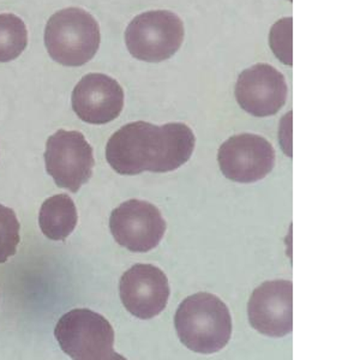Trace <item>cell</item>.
Masks as SVG:
<instances>
[{
  "instance_id": "obj_15",
  "label": "cell",
  "mask_w": 360,
  "mask_h": 360,
  "mask_svg": "<svg viewBox=\"0 0 360 360\" xmlns=\"http://www.w3.org/2000/svg\"><path fill=\"white\" fill-rule=\"evenodd\" d=\"M21 225L13 209L0 205V263H5L16 254L21 240Z\"/></svg>"
},
{
  "instance_id": "obj_2",
  "label": "cell",
  "mask_w": 360,
  "mask_h": 360,
  "mask_svg": "<svg viewBox=\"0 0 360 360\" xmlns=\"http://www.w3.org/2000/svg\"><path fill=\"white\" fill-rule=\"evenodd\" d=\"M174 327L181 344L188 349L212 354L229 344L232 336V317L221 299L200 292L180 303Z\"/></svg>"
},
{
  "instance_id": "obj_11",
  "label": "cell",
  "mask_w": 360,
  "mask_h": 360,
  "mask_svg": "<svg viewBox=\"0 0 360 360\" xmlns=\"http://www.w3.org/2000/svg\"><path fill=\"white\" fill-rule=\"evenodd\" d=\"M234 94L244 111L255 117H270L286 103L288 88L281 72L268 64H256L238 77Z\"/></svg>"
},
{
  "instance_id": "obj_8",
  "label": "cell",
  "mask_w": 360,
  "mask_h": 360,
  "mask_svg": "<svg viewBox=\"0 0 360 360\" xmlns=\"http://www.w3.org/2000/svg\"><path fill=\"white\" fill-rule=\"evenodd\" d=\"M217 161L227 179L250 184L266 178L273 171L275 150L261 136L242 134L221 144Z\"/></svg>"
},
{
  "instance_id": "obj_3",
  "label": "cell",
  "mask_w": 360,
  "mask_h": 360,
  "mask_svg": "<svg viewBox=\"0 0 360 360\" xmlns=\"http://www.w3.org/2000/svg\"><path fill=\"white\" fill-rule=\"evenodd\" d=\"M98 22L82 8H68L54 13L45 29V45L51 58L64 66H82L100 47Z\"/></svg>"
},
{
  "instance_id": "obj_9",
  "label": "cell",
  "mask_w": 360,
  "mask_h": 360,
  "mask_svg": "<svg viewBox=\"0 0 360 360\" xmlns=\"http://www.w3.org/2000/svg\"><path fill=\"white\" fill-rule=\"evenodd\" d=\"M171 288L162 270L153 264H135L119 281L122 303L139 319H154L167 307Z\"/></svg>"
},
{
  "instance_id": "obj_16",
  "label": "cell",
  "mask_w": 360,
  "mask_h": 360,
  "mask_svg": "<svg viewBox=\"0 0 360 360\" xmlns=\"http://www.w3.org/2000/svg\"><path fill=\"white\" fill-rule=\"evenodd\" d=\"M292 17L276 22L270 30L269 44L275 56L286 65L292 66Z\"/></svg>"
},
{
  "instance_id": "obj_4",
  "label": "cell",
  "mask_w": 360,
  "mask_h": 360,
  "mask_svg": "<svg viewBox=\"0 0 360 360\" xmlns=\"http://www.w3.org/2000/svg\"><path fill=\"white\" fill-rule=\"evenodd\" d=\"M54 336L63 352L74 360H123L115 352V330L103 315L75 309L58 321Z\"/></svg>"
},
{
  "instance_id": "obj_7",
  "label": "cell",
  "mask_w": 360,
  "mask_h": 360,
  "mask_svg": "<svg viewBox=\"0 0 360 360\" xmlns=\"http://www.w3.org/2000/svg\"><path fill=\"white\" fill-rule=\"evenodd\" d=\"M110 229L119 245L132 252H148L162 240L166 221L152 203L129 200L112 212Z\"/></svg>"
},
{
  "instance_id": "obj_13",
  "label": "cell",
  "mask_w": 360,
  "mask_h": 360,
  "mask_svg": "<svg viewBox=\"0 0 360 360\" xmlns=\"http://www.w3.org/2000/svg\"><path fill=\"white\" fill-rule=\"evenodd\" d=\"M77 222V208L69 195H56L42 203L39 225L42 233L51 240H65L74 232Z\"/></svg>"
},
{
  "instance_id": "obj_5",
  "label": "cell",
  "mask_w": 360,
  "mask_h": 360,
  "mask_svg": "<svg viewBox=\"0 0 360 360\" xmlns=\"http://www.w3.org/2000/svg\"><path fill=\"white\" fill-rule=\"evenodd\" d=\"M184 40V25L176 13L154 10L136 16L125 32V42L132 57L147 63L172 58Z\"/></svg>"
},
{
  "instance_id": "obj_1",
  "label": "cell",
  "mask_w": 360,
  "mask_h": 360,
  "mask_svg": "<svg viewBox=\"0 0 360 360\" xmlns=\"http://www.w3.org/2000/svg\"><path fill=\"white\" fill-rule=\"evenodd\" d=\"M196 139L193 130L181 123L162 127L135 122L120 127L106 146V159L122 176L176 171L193 155Z\"/></svg>"
},
{
  "instance_id": "obj_6",
  "label": "cell",
  "mask_w": 360,
  "mask_h": 360,
  "mask_svg": "<svg viewBox=\"0 0 360 360\" xmlns=\"http://www.w3.org/2000/svg\"><path fill=\"white\" fill-rule=\"evenodd\" d=\"M46 171L58 188L77 193L89 181L95 166L93 148L78 131L58 130L46 143Z\"/></svg>"
},
{
  "instance_id": "obj_17",
  "label": "cell",
  "mask_w": 360,
  "mask_h": 360,
  "mask_svg": "<svg viewBox=\"0 0 360 360\" xmlns=\"http://www.w3.org/2000/svg\"><path fill=\"white\" fill-rule=\"evenodd\" d=\"M290 1H292V0H290Z\"/></svg>"
},
{
  "instance_id": "obj_14",
  "label": "cell",
  "mask_w": 360,
  "mask_h": 360,
  "mask_svg": "<svg viewBox=\"0 0 360 360\" xmlns=\"http://www.w3.org/2000/svg\"><path fill=\"white\" fill-rule=\"evenodd\" d=\"M28 45L25 22L13 13L0 15V63L20 57Z\"/></svg>"
},
{
  "instance_id": "obj_10",
  "label": "cell",
  "mask_w": 360,
  "mask_h": 360,
  "mask_svg": "<svg viewBox=\"0 0 360 360\" xmlns=\"http://www.w3.org/2000/svg\"><path fill=\"white\" fill-rule=\"evenodd\" d=\"M251 327L270 338H283L293 329V283L266 281L257 287L248 304Z\"/></svg>"
},
{
  "instance_id": "obj_12",
  "label": "cell",
  "mask_w": 360,
  "mask_h": 360,
  "mask_svg": "<svg viewBox=\"0 0 360 360\" xmlns=\"http://www.w3.org/2000/svg\"><path fill=\"white\" fill-rule=\"evenodd\" d=\"M72 110L88 124L113 122L123 111L124 90L115 79L103 74H88L75 86Z\"/></svg>"
}]
</instances>
